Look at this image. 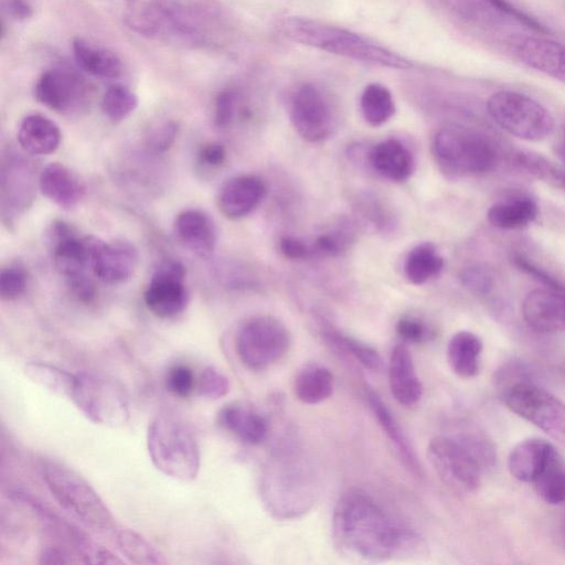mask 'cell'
<instances>
[{"label": "cell", "instance_id": "681fc988", "mask_svg": "<svg viewBox=\"0 0 565 565\" xmlns=\"http://www.w3.org/2000/svg\"><path fill=\"white\" fill-rule=\"evenodd\" d=\"M278 247L280 253L289 259L296 260L309 257V246L294 236L280 237Z\"/></svg>", "mask_w": 565, "mask_h": 565}, {"label": "cell", "instance_id": "30bf717a", "mask_svg": "<svg viewBox=\"0 0 565 565\" xmlns=\"http://www.w3.org/2000/svg\"><path fill=\"white\" fill-rule=\"evenodd\" d=\"M71 399L96 425L121 427L130 417L125 391L115 381L99 374L77 373Z\"/></svg>", "mask_w": 565, "mask_h": 565}, {"label": "cell", "instance_id": "c3c4849f", "mask_svg": "<svg viewBox=\"0 0 565 565\" xmlns=\"http://www.w3.org/2000/svg\"><path fill=\"white\" fill-rule=\"evenodd\" d=\"M178 134V125L174 121H168L158 127L150 136L149 142L153 150L164 151L174 141Z\"/></svg>", "mask_w": 565, "mask_h": 565}, {"label": "cell", "instance_id": "5b68a950", "mask_svg": "<svg viewBox=\"0 0 565 565\" xmlns=\"http://www.w3.org/2000/svg\"><path fill=\"white\" fill-rule=\"evenodd\" d=\"M147 448L153 466L181 482L196 479L201 454L191 427L180 418L160 414L149 424Z\"/></svg>", "mask_w": 565, "mask_h": 565}, {"label": "cell", "instance_id": "4316f807", "mask_svg": "<svg viewBox=\"0 0 565 565\" xmlns=\"http://www.w3.org/2000/svg\"><path fill=\"white\" fill-rule=\"evenodd\" d=\"M72 50L78 67L94 77L115 79L122 73L121 60L106 47L83 38H75Z\"/></svg>", "mask_w": 565, "mask_h": 565}, {"label": "cell", "instance_id": "f546056e", "mask_svg": "<svg viewBox=\"0 0 565 565\" xmlns=\"http://www.w3.org/2000/svg\"><path fill=\"white\" fill-rule=\"evenodd\" d=\"M334 377L332 372L320 364L305 365L296 375L295 395L306 404H317L332 395Z\"/></svg>", "mask_w": 565, "mask_h": 565}, {"label": "cell", "instance_id": "ba28073f", "mask_svg": "<svg viewBox=\"0 0 565 565\" xmlns=\"http://www.w3.org/2000/svg\"><path fill=\"white\" fill-rule=\"evenodd\" d=\"M291 335L287 327L268 315L247 319L235 338L236 353L250 371H263L281 360L289 351Z\"/></svg>", "mask_w": 565, "mask_h": 565}, {"label": "cell", "instance_id": "9c48e42d", "mask_svg": "<svg viewBox=\"0 0 565 565\" xmlns=\"http://www.w3.org/2000/svg\"><path fill=\"white\" fill-rule=\"evenodd\" d=\"M487 109L501 128L527 141H541L554 130V118L550 111L535 99L518 92L500 90L492 94Z\"/></svg>", "mask_w": 565, "mask_h": 565}, {"label": "cell", "instance_id": "7bdbcfd3", "mask_svg": "<svg viewBox=\"0 0 565 565\" xmlns=\"http://www.w3.org/2000/svg\"><path fill=\"white\" fill-rule=\"evenodd\" d=\"M26 288V273L20 265H9L0 274V296L3 300H13Z\"/></svg>", "mask_w": 565, "mask_h": 565}, {"label": "cell", "instance_id": "6da1fadb", "mask_svg": "<svg viewBox=\"0 0 565 565\" xmlns=\"http://www.w3.org/2000/svg\"><path fill=\"white\" fill-rule=\"evenodd\" d=\"M332 535L343 552L375 562L409 554L420 545L413 530L359 489L348 490L338 500Z\"/></svg>", "mask_w": 565, "mask_h": 565}, {"label": "cell", "instance_id": "db71d44e", "mask_svg": "<svg viewBox=\"0 0 565 565\" xmlns=\"http://www.w3.org/2000/svg\"><path fill=\"white\" fill-rule=\"evenodd\" d=\"M3 7L8 15L15 20H26L33 15L30 0H3Z\"/></svg>", "mask_w": 565, "mask_h": 565}, {"label": "cell", "instance_id": "cb8c5ba5", "mask_svg": "<svg viewBox=\"0 0 565 565\" xmlns=\"http://www.w3.org/2000/svg\"><path fill=\"white\" fill-rule=\"evenodd\" d=\"M371 167L383 178L403 182L414 171V158L398 139L390 138L376 143L369 153Z\"/></svg>", "mask_w": 565, "mask_h": 565}, {"label": "cell", "instance_id": "f907efd6", "mask_svg": "<svg viewBox=\"0 0 565 565\" xmlns=\"http://www.w3.org/2000/svg\"><path fill=\"white\" fill-rule=\"evenodd\" d=\"M225 159L226 150L225 147L220 142H210L204 145L199 151V161L205 167H220L224 163Z\"/></svg>", "mask_w": 565, "mask_h": 565}, {"label": "cell", "instance_id": "8992f818", "mask_svg": "<svg viewBox=\"0 0 565 565\" xmlns=\"http://www.w3.org/2000/svg\"><path fill=\"white\" fill-rule=\"evenodd\" d=\"M42 473L50 492L67 512L93 530H114L110 510L79 473L56 461H45Z\"/></svg>", "mask_w": 565, "mask_h": 565}, {"label": "cell", "instance_id": "5bb4252c", "mask_svg": "<svg viewBox=\"0 0 565 565\" xmlns=\"http://www.w3.org/2000/svg\"><path fill=\"white\" fill-rule=\"evenodd\" d=\"M290 120L298 135L319 142L329 138L335 127V115L328 95L317 85L307 83L294 94Z\"/></svg>", "mask_w": 565, "mask_h": 565}, {"label": "cell", "instance_id": "ee69618b", "mask_svg": "<svg viewBox=\"0 0 565 565\" xmlns=\"http://www.w3.org/2000/svg\"><path fill=\"white\" fill-rule=\"evenodd\" d=\"M396 332L401 339L409 343L427 341L431 331L424 320L415 316H403L396 322Z\"/></svg>", "mask_w": 565, "mask_h": 565}, {"label": "cell", "instance_id": "ab89813d", "mask_svg": "<svg viewBox=\"0 0 565 565\" xmlns=\"http://www.w3.org/2000/svg\"><path fill=\"white\" fill-rule=\"evenodd\" d=\"M196 390L201 397L215 401L228 393L230 381L218 369L207 365L196 380Z\"/></svg>", "mask_w": 565, "mask_h": 565}, {"label": "cell", "instance_id": "9f6ffc18", "mask_svg": "<svg viewBox=\"0 0 565 565\" xmlns=\"http://www.w3.org/2000/svg\"><path fill=\"white\" fill-rule=\"evenodd\" d=\"M551 183L557 185L558 188L565 191V170L557 167Z\"/></svg>", "mask_w": 565, "mask_h": 565}, {"label": "cell", "instance_id": "680465c9", "mask_svg": "<svg viewBox=\"0 0 565 565\" xmlns=\"http://www.w3.org/2000/svg\"><path fill=\"white\" fill-rule=\"evenodd\" d=\"M128 1H134V0H128Z\"/></svg>", "mask_w": 565, "mask_h": 565}, {"label": "cell", "instance_id": "7402d4cb", "mask_svg": "<svg viewBox=\"0 0 565 565\" xmlns=\"http://www.w3.org/2000/svg\"><path fill=\"white\" fill-rule=\"evenodd\" d=\"M557 452L546 440L539 438L521 440L509 454V471L516 480L532 483Z\"/></svg>", "mask_w": 565, "mask_h": 565}, {"label": "cell", "instance_id": "60d3db41", "mask_svg": "<svg viewBox=\"0 0 565 565\" xmlns=\"http://www.w3.org/2000/svg\"><path fill=\"white\" fill-rule=\"evenodd\" d=\"M167 391L175 397L184 398L196 387L193 371L185 364H174L167 371L164 377Z\"/></svg>", "mask_w": 565, "mask_h": 565}, {"label": "cell", "instance_id": "484cf974", "mask_svg": "<svg viewBox=\"0 0 565 565\" xmlns=\"http://www.w3.org/2000/svg\"><path fill=\"white\" fill-rule=\"evenodd\" d=\"M61 139L58 126L40 114L24 117L18 129V141L30 154H50L58 148Z\"/></svg>", "mask_w": 565, "mask_h": 565}, {"label": "cell", "instance_id": "6f0895ef", "mask_svg": "<svg viewBox=\"0 0 565 565\" xmlns=\"http://www.w3.org/2000/svg\"><path fill=\"white\" fill-rule=\"evenodd\" d=\"M561 536H562L563 546L565 548V521H564V523L562 525Z\"/></svg>", "mask_w": 565, "mask_h": 565}, {"label": "cell", "instance_id": "11a10c76", "mask_svg": "<svg viewBox=\"0 0 565 565\" xmlns=\"http://www.w3.org/2000/svg\"><path fill=\"white\" fill-rule=\"evenodd\" d=\"M554 151L562 162L565 163V127L561 134V137L555 142Z\"/></svg>", "mask_w": 565, "mask_h": 565}, {"label": "cell", "instance_id": "9a60e30c", "mask_svg": "<svg viewBox=\"0 0 565 565\" xmlns=\"http://www.w3.org/2000/svg\"><path fill=\"white\" fill-rule=\"evenodd\" d=\"M184 279L185 268L180 262H162L154 270L143 295L148 310L161 319L180 315L189 300Z\"/></svg>", "mask_w": 565, "mask_h": 565}, {"label": "cell", "instance_id": "d6a6232c", "mask_svg": "<svg viewBox=\"0 0 565 565\" xmlns=\"http://www.w3.org/2000/svg\"><path fill=\"white\" fill-rule=\"evenodd\" d=\"M444 268V259L437 248L429 242L413 247L404 264L406 278L414 285H422L439 275Z\"/></svg>", "mask_w": 565, "mask_h": 565}, {"label": "cell", "instance_id": "d590c367", "mask_svg": "<svg viewBox=\"0 0 565 565\" xmlns=\"http://www.w3.org/2000/svg\"><path fill=\"white\" fill-rule=\"evenodd\" d=\"M364 120L374 127L388 121L395 114V103L388 88L379 83L365 86L360 97Z\"/></svg>", "mask_w": 565, "mask_h": 565}, {"label": "cell", "instance_id": "7dc6e473", "mask_svg": "<svg viewBox=\"0 0 565 565\" xmlns=\"http://www.w3.org/2000/svg\"><path fill=\"white\" fill-rule=\"evenodd\" d=\"M491 6L497 8L498 10L507 13L508 15H511L512 18L516 19L524 25L542 32V33H548V29H546L541 22H539L536 19L527 15L520 9L515 8L513 4H511L507 0H487Z\"/></svg>", "mask_w": 565, "mask_h": 565}, {"label": "cell", "instance_id": "816d5d0a", "mask_svg": "<svg viewBox=\"0 0 565 565\" xmlns=\"http://www.w3.org/2000/svg\"><path fill=\"white\" fill-rule=\"evenodd\" d=\"M73 295L81 301L89 302L96 296L95 285L86 274L67 279Z\"/></svg>", "mask_w": 565, "mask_h": 565}, {"label": "cell", "instance_id": "ac0fdd59", "mask_svg": "<svg viewBox=\"0 0 565 565\" xmlns=\"http://www.w3.org/2000/svg\"><path fill=\"white\" fill-rule=\"evenodd\" d=\"M266 193L264 181L256 175H239L228 180L221 189L217 203L228 218L238 220L250 214Z\"/></svg>", "mask_w": 565, "mask_h": 565}, {"label": "cell", "instance_id": "d4e9b609", "mask_svg": "<svg viewBox=\"0 0 565 565\" xmlns=\"http://www.w3.org/2000/svg\"><path fill=\"white\" fill-rule=\"evenodd\" d=\"M43 195L60 207L70 210L77 205L84 195L78 178L64 164L52 162L43 168L39 177Z\"/></svg>", "mask_w": 565, "mask_h": 565}, {"label": "cell", "instance_id": "603a6c76", "mask_svg": "<svg viewBox=\"0 0 565 565\" xmlns=\"http://www.w3.org/2000/svg\"><path fill=\"white\" fill-rule=\"evenodd\" d=\"M222 427L245 444L258 445L268 435V423L255 408L242 402L226 404L217 415Z\"/></svg>", "mask_w": 565, "mask_h": 565}, {"label": "cell", "instance_id": "4dcf8cb0", "mask_svg": "<svg viewBox=\"0 0 565 565\" xmlns=\"http://www.w3.org/2000/svg\"><path fill=\"white\" fill-rule=\"evenodd\" d=\"M537 215L536 203L530 198H512L490 206L487 213L491 225L502 230H520L531 224Z\"/></svg>", "mask_w": 565, "mask_h": 565}, {"label": "cell", "instance_id": "44dd1931", "mask_svg": "<svg viewBox=\"0 0 565 565\" xmlns=\"http://www.w3.org/2000/svg\"><path fill=\"white\" fill-rule=\"evenodd\" d=\"M388 384L393 397L404 406L415 405L423 395L412 354L405 344L395 345L391 352Z\"/></svg>", "mask_w": 565, "mask_h": 565}, {"label": "cell", "instance_id": "74e56055", "mask_svg": "<svg viewBox=\"0 0 565 565\" xmlns=\"http://www.w3.org/2000/svg\"><path fill=\"white\" fill-rule=\"evenodd\" d=\"M323 337L329 343H332L344 352L350 353L363 366L372 371H377L382 367V359L377 351L364 342L333 329H327L323 332Z\"/></svg>", "mask_w": 565, "mask_h": 565}, {"label": "cell", "instance_id": "f1b7e54d", "mask_svg": "<svg viewBox=\"0 0 565 565\" xmlns=\"http://www.w3.org/2000/svg\"><path fill=\"white\" fill-rule=\"evenodd\" d=\"M482 342L470 331H458L447 345V359L451 370L460 377L477 375L480 365Z\"/></svg>", "mask_w": 565, "mask_h": 565}, {"label": "cell", "instance_id": "7a4b0ae2", "mask_svg": "<svg viewBox=\"0 0 565 565\" xmlns=\"http://www.w3.org/2000/svg\"><path fill=\"white\" fill-rule=\"evenodd\" d=\"M139 35L182 47H204L220 35L223 18L213 0H147L126 14Z\"/></svg>", "mask_w": 565, "mask_h": 565}, {"label": "cell", "instance_id": "b9f144b4", "mask_svg": "<svg viewBox=\"0 0 565 565\" xmlns=\"http://www.w3.org/2000/svg\"><path fill=\"white\" fill-rule=\"evenodd\" d=\"M358 210L377 230L387 231L394 224L393 215L377 198L367 195L362 198Z\"/></svg>", "mask_w": 565, "mask_h": 565}, {"label": "cell", "instance_id": "bcb514c9", "mask_svg": "<svg viewBox=\"0 0 565 565\" xmlns=\"http://www.w3.org/2000/svg\"><path fill=\"white\" fill-rule=\"evenodd\" d=\"M462 284L475 294H486L492 285L490 274L482 267L472 266L461 273Z\"/></svg>", "mask_w": 565, "mask_h": 565}, {"label": "cell", "instance_id": "8d00e7d4", "mask_svg": "<svg viewBox=\"0 0 565 565\" xmlns=\"http://www.w3.org/2000/svg\"><path fill=\"white\" fill-rule=\"evenodd\" d=\"M532 483L536 494L546 503H565V465L558 452Z\"/></svg>", "mask_w": 565, "mask_h": 565}, {"label": "cell", "instance_id": "3957f363", "mask_svg": "<svg viewBox=\"0 0 565 565\" xmlns=\"http://www.w3.org/2000/svg\"><path fill=\"white\" fill-rule=\"evenodd\" d=\"M277 29L289 41L335 55L390 68L412 67L409 60L373 40L315 19L286 17L278 21Z\"/></svg>", "mask_w": 565, "mask_h": 565}, {"label": "cell", "instance_id": "83f0119b", "mask_svg": "<svg viewBox=\"0 0 565 565\" xmlns=\"http://www.w3.org/2000/svg\"><path fill=\"white\" fill-rule=\"evenodd\" d=\"M365 396L381 428L396 448L399 457L403 458V461L414 475L420 476L422 466L416 452L391 409L373 390H367Z\"/></svg>", "mask_w": 565, "mask_h": 565}, {"label": "cell", "instance_id": "2e32d148", "mask_svg": "<svg viewBox=\"0 0 565 565\" xmlns=\"http://www.w3.org/2000/svg\"><path fill=\"white\" fill-rule=\"evenodd\" d=\"M526 323L539 332L565 330V289L544 288L527 294L522 305Z\"/></svg>", "mask_w": 565, "mask_h": 565}, {"label": "cell", "instance_id": "836d02e7", "mask_svg": "<svg viewBox=\"0 0 565 565\" xmlns=\"http://www.w3.org/2000/svg\"><path fill=\"white\" fill-rule=\"evenodd\" d=\"M25 375L36 385L58 397L71 399L75 386L76 374L50 363L31 361L24 365Z\"/></svg>", "mask_w": 565, "mask_h": 565}, {"label": "cell", "instance_id": "f6af8a7d", "mask_svg": "<svg viewBox=\"0 0 565 565\" xmlns=\"http://www.w3.org/2000/svg\"><path fill=\"white\" fill-rule=\"evenodd\" d=\"M237 96L232 90L218 93L214 103V122L217 127H227L234 119Z\"/></svg>", "mask_w": 565, "mask_h": 565}, {"label": "cell", "instance_id": "277c9868", "mask_svg": "<svg viewBox=\"0 0 565 565\" xmlns=\"http://www.w3.org/2000/svg\"><path fill=\"white\" fill-rule=\"evenodd\" d=\"M315 481L307 463L290 447L277 449L265 467L262 495L268 510L279 518L303 513L315 501Z\"/></svg>", "mask_w": 565, "mask_h": 565}, {"label": "cell", "instance_id": "e0dca14e", "mask_svg": "<svg viewBox=\"0 0 565 565\" xmlns=\"http://www.w3.org/2000/svg\"><path fill=\"white\" fill-rule=\"evenodd\" d=\"M137 264L138 253L130 243L102 241L94 255L92 270L99 280L114 285L128 280Z\"/></svg>", "mask_w": 565, "mask_h": 565}, {"label": "cell", "instance_id": "f5cc1de1", "mask_svg": "<svg viewBox=\"0 0 565 565\" xmlns=\"http://www.w3.org/2000/svg\"><path fill=\"white\" fill-rule=\"evenodd\" d=\"M514 263L519 268H521L526 274L535 277L537 280L543 282L548 288L554 289H565L564 286H562L557 280L551 278L546 273L539 269L536 266H534L532 263H530L524 257L516 255L514 256Z\"/></svg>", "mask_w": 565, "mask_h": 565}, {"label": "cell", "instance_id": "ffe728a7", "mask_svg": "<svg viewBox=\"0 0 565 565\" xmlns=\"http://www.w3.org/2000/svg\"><path fill=\"white\" fill-rule=\"evenodd\" d=\"M178 239L200 257L210 256L216 246L217 233L213 220L200 210H184L174 220Z\"/></svg>", "mask_w": 565, "mask_h": 565}, {"label": "cell", "instance_id": "7c38bea8", "mask_svg": "<svg viewBox=\"0 0 565 565\" xmlns=\"http://www.w3.org/2000/svg\"><path fill=\"white\" fill-rule=\"evenodd\" d=\"M427 456L440 479L454 490L472 493L480 487L484 471L459 435L434 437Z\"/></svg>", "mask_w": 565, "mask_h": 565}, {"label": "cell", "instance_id": "8fae6325", "mask_svg": "<svg viewBox=\"0 0 565 565\" xmlns=\"http://www.w3.org/2000/svg\"><path fill=\"white\" fill-rule=\"evenodd\" d=\"M507 407L565 446V403L546 390L518 380L502 391Z\"/></svg>", "mask_w": 565, "mask_h": 565}, {"label": "cell", "instance_id": "4fadbf2b", "mask_svg": "<svg viewBox=\"0 0 565 565\" xmlns=\"http://www.w3.org/2000/svg\"><path fill=\"white\" fill-rule=\"evenodd\" d=\"M34 96L38 102L56 113L73 115L88 106L92 86L78 72L58 66L40 75L34 85Z\"/></svg>", "mask_w": 565, "mask_h": 565}, {"label": "cell", "instance_id": "52a82bcc", "mask_svg": "<svg viewBox=\"0 0 565 565\" xmlns=\"http://www.w3.org/2000/svg\"><path fill=\"white\" fill-rule=\"evenodd\" d=\"M431 151L438 168L450 177L484 173L498 161L497 150L486 136L460 126L441 128Z\"/></svg>", "mask_w": 565, "mask_h": 565}, {"label": "cell", "instance_id": "1f68e13d", "mask_svg": "<svg viewBox=\"0 0 565 565\" xmlns=\"http://www.w3.org/2000/svg\"><path fill=\"white\" fill-rule=\"evenodd\" d=\"M356 237L354 223L350 218H340L319 234L309 246V257H335L349 249Z\"/></svg>", "mask_w": 565, "mask_h": 565}, {"label": "cell", "instance_id": "e575fe53", "mask_svg": "<svg viewBox=\"0 0 565 565\" xmlns=\"http://www.w3.org/2000/svg\"><path fill=\"white\" fill-rule=\"evenodd\" d=\"M114 533L118 550L131 563L145 565L167 563L161 551L138 532L130 529H115Z\"/></svg>", "mask_w": 565, "mask_h": 565}, {"label": "cell", "instance_id": "d6986e66", "mask_svg": "<svg viewBox=\"0 0 565 565\" xmlns=\"http://www.w3.org/2000/svg\"><path fill=\"white\" fill-rule=\"evenodd\" d=\"M515 54L529 67L565 83V44L527 36L516 43Z\"/></svg>", "mask_w": 565, "mask_h": 565}, {"label": "cell", "instance_id": "f35d334b", "mask_svg": "<svg viewBox=\"0 0 565 565\" xmlns=\"http://www.w3.org/2000/svg\"><path fill=\"white\" fill-rule=\"evenodd\" d=\"M138 106L137 95L122 84L110 85L103 95L102 109L111 121H121Z\"/></svg>", "mask_w": 565, "mask_h": 565}]
</instances>
